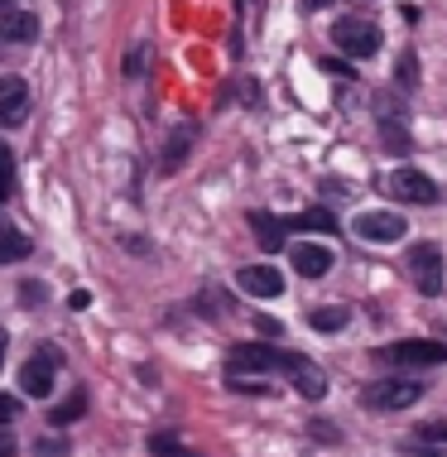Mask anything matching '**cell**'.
Masks as SVG:
<instances>
[{"mask_svg":"<svg viewBox=\"0 0 447 457\" xmlns=\"http://www.w3.org/2000/svg\"><path fill=\"white\" fill-rule=\"evenodd\" d=\"M376 356L385 366H394V370H424V366H443L447 347H443V342H428V337H404V342L380 347Z\"/></svg>","mask_w":447,"mask_h":457,"instance_id":"cell-2","label":"cell"},{"mask_svg":"<svg viewBox=\"0 0 447 457\" xmlns=\"http://www.w3.org/2000/svg\"><path fill=\"white\" fill-rule=\"evenodd\" d=\"M289 231H337V217L327 212V207H308V212H298L284 221Z\"/></svg>","mask_w":447,"mask_h":457,"instance_id":"cell-17","label":"cell"},{"mask_svg":"<svg viewBox=\"0 0 447 457\" xmlns=\"http://www.w3.org/2000/svg\"><path fill=\"white\" fill-rule=\"evenodd\" d=\"M255 328L265 332V337H279V332H284V328L275 323V318H265V313H255Z\"/></svg>","mask_w":447,"mask_h":457,"instance_id":"cell-25","label":"cell"},{"mask_svg":"<svg viewBox=\"0 0 447 457\" xmlns=\"http://www.w3.org/2000/svg\"><path fill=\"white\" fill-rule=\"evenodd\" d=\"M39 39V20L29 10H0V44H34Z\"/></svg>","mask_w":447,"mask_h":457,"instance_id":"cell-12","label":"cell"},{"mask_svg":"<svg viewBox=\"0 0 447 457\" xmlns=\"http://www.w3.org/2000/svg\"><path fill=\"white\" fill-rule=\"evenodd\" d=\"M289 255H294V270H298V275H308V279H322L332 265H337V255H332L322 241H298Z\"/></svg>","mask_w":447,"mask_h":457,"instance_id":"cell-9","label":"cell"},{"mask_svg":"<svg viewBox=\"0 0 447 457\" xmlns=\"http://www.w3.org/2000/svg\"><path fill=\"white\" fill-rule=\"evenodd\" d=\"M394 82H400V87H418V58H414V48H404L400 68H394Z\"/></svg>","mask_w":447,"mask_h":457,"instance_id":"cell-21","label":"cell"},{"mask_svg":"<svg viewBox=\"0 0 447 457\" xmlns=\"http://www.w3.org/2000/svg\"><path fill=\"white\" fill-rule=\"evenodd\" d=\"M418 438H424V443H447V424H424V428H418Z\"/></svg>","mask_w":447,"mask_h":457,"instance_id":"cell-24","label":"cell"},{"mask_svg":"<svg viewBox=\"0 0 447 457\" xmlns=\"http://www.w3.org/2000/svg\"><path fill=\"white\" fill-rule=\"evenodd\" d=\"M385 188L400 197V203H414V207L438 203V183H433L428 174H418V169H394V174L385 179Z\"/></svg>","mask_w":447,"mask_h":457,"instance_id":"cell-6","label":"cell"},{"mask_svg":"<svg viewBox=\"0 0 447 457\" xmlns=\"http://www.w3.org/2000/svg\"><path fill=\"white\" fill-rule=\"evenodd\" d=\"M145 58H149L145 48H135V58H126V72H145Z\"/></svg>","mask_w":447,"mask_h":457,"instance_id":"cell-26","label":"cell"},{"mask_svg":"<svg viewBox=\"0 0 447 457\" xmlns=\"http://www.w3.org/2000/svg\"><path fill=\"white\" fill-rule=\"evenodd\" d=\"M294 390L298 395H308V400H322V395H327V376H322V370L308 361V356H298V366H294Z\"/></svg>","mask_w":447,"mask_h":457,"instance_id":"cell-16","label":"cell"},{"mask_svg":"<svg viewBox=\"0 0 447 457\" xmlns=\"http://www.w3.org/2000/svg\"><path fill=\"white\" fill-rule=\"evenodd\" d=\"M149 448H154V453H188L178 443V434H149Z\"/></svg>","mask_w":447,"mask_h":457,"instance_id":"cell-22","label":"cell"},{"mask_svg":"<svg viewBox=\"0 0 447 457\" xmlns=\"http://www.w3.org/2000/svg\"><path fill=\"white\" fill-rule=\"evenodd\" d=\"M5 347H10V337H5V328H0V366H5Z\"/></svg>","mask_w":447,"mask_h":457,"instance_id":"cell-28","label":"cell"},{"mask_svg":"<svg viewBox=\"0 0 447 457\" xmlns=\"http://www.w3.org/2000/svg\"><path fill=\"white\" fill-rule=\"evenodd\" d=\"M193 140H197V126H193V120H183V126L169 135V145H164V174H178L183 159H188V150H193Z\"/></svg>","mask_w":447,"mask_h":457,"instance_id":"cell-13","label":"cell"},{"mask_svg":"<svg viewBox=\"0 0 447 457\" xmlns=\"http://www.w3.org/2000/svg\"><path fill=\"white\" fill-rule=\"evenodd\" d=\"M361 400L370 404V410H409V404L424 400V386H418V380H409V376H390V380L366 386Z\"/></svg>","mask_w":447,"mask_h":457,"instance_id":"cell-4","label":"cell"},{"mask_svg":"<svg viewBox=\"0 0 447 457\" xmlns=\"http://www.w3.org/2000/svg\"><path fill=\"white\" fill-rule=\"evenodd\" d=\"M332 44H337L346 58H376L380 54V29L361 15H346V20L332 24Z\"/></svg>","mask_w":447,"mask_h":457,"instance_id":"cell-3","label":"cell"},{"mask_svg":"<svg viewBox=\"0 0 447 457\" xmlns=\"http://www.w3.org/2000/svg\"><path fill=\"white\" fill-rule=\"evenodd\" d=\"M15 193V154H10V145L0 140V203Z\"/></svg>","mask_w":447,"mask_h":457,"instance_id":"cell-20","label":"cell"},{"mask_svg":"<svg viewBox=\"0 0 447 457\" xmlns=\"http://www.w3.org/2000/svg\"><path fill=\"white\" fill-rule=\"evenodd\" d=\"M356 237L370 241V245H390V241L409 237V227H404L400 212H361L356 217Z\"/></svg>","mask_w":447,"mask_h":457,"instance_id":"cell-8","label":"cell"},{"mask_svg":"<svg viewBox=\"0 0 447 457\" xmlns=\"http://www.w3.org/2000/svg\"><path fill=\"white\" fill-rule=\"evenodd\" d=\"M20 419V400L15 395H0V424H15Z\"/></svg>","mask_w":447,"mask_h":457,"instance_id":"cell-23","label":"cell"},{"mask_svg":"<svg viewBox=\"0 0 447 457\" xmlns=\"http://www.w3.org/2000/svg\"><path fill=\"white\" fill-rule=\"evenodd\" d=\"M29 251H34V241L24 237V231L15 227V221H5V217H0V265H15V261H24Z\"/></svg>","mask_w":447,"mask_h":457,"instance_id":"cell-14","label":"cell"},{"mask_svg":"<svg viewBox=\"0 0 447 457\" xmlns=\"http://www.w3.org/2000/svg\"><path fill=\"white\" fill-rule=\"evenodd\" d=\"M294 366H298L294 352H275V347H260V342H241V347L227 352V376H265V370L294 376Z\"/></svg>","mask_w":447,"mask_h":457,"instance_id":"cell-1","label":"cell"},{"mask_svg":"<svg viewBox=\"0 0 447 457\" xmlns=\"http://www.w3.org/2000/svg\"><path fill=\"white\" fill-rule=\"evenodd\" d=\"M236 284H241L251 299H275V294H284V275L275 265H245L241 275H236Z\"/></svg>","mask_w":447,"mask_h":457,"instance_id":"cell-11","label":"cell"},{"mask_svg":"<svg viewBox=\"0 0 447 457\" xmlns=\"http://www.w3.org/2000/svg\"><path fill=\"white\" fill-rule=\"evenodd\" d=\"M0 457H15V443H10L5 434H0Z\"/></svg>","mask_w":447,"mask_h":457,"instance_id":"cell-27","label":"cell"},{"mask_svg":"<svg viewBox=\"0 0 447 457\" xmlns=\"http://www.w3.org/2000/svg\"><path fill=\"white\" fill-rule=\"evenodd\" d=\"M87 414V395L82 390H72L63 404H58L54 414H48V428H63V424H72V419H82Z\"/></svg>","mask_w":447,"mask_h":457,"instance_id":"cell-18","label":"cell"},{"mask_svg":"<svg viewBox=\"0 0 447 457\" xmlns=\"http://www.w3.org/2000/svg\"><path fill=\"white\" fill-rule=\"evenodd\" d=\"M308 323H313V332H342L346 328V308H337V303L313 308V313H308Z\"/></svg>","mask_w":447,"mask_h":457,"instance_id":"cell-19","label":"cell"},{"mask_svg":"<svg viewBox=\"0 0 447 457\" xmlns=\"http://www.w3.org/2000/svg\"><path fill=\"white\" fill-rule=\"evenodd\" d=\"M0 5H20V0H0Z\"/></svg>","mask_w":447,"mask_h":457,"instance_id":"cell-30","label":"cell"},{"mask_svg":"<svg viewBox=\"0 0 447 457\" xmlns=\"http://www.w3.org/2000/svg\"><path fill=\"white\" fill-rule=\"evenodd\" d=\"M58 366H63V356H58V347H39L29 356V361L20 366V386L34 395V400H48L54 395V376H58Z\"/></svg>","mask_w":447,"mask_h":457,"instance_id":"cell-5","label":"cell"},{"mask_svg":"<svg viewBox=\"0 0 447 457\" xmlns=\"http://www.w3.org/2000/svg\"><path fill=\"white\" fill-rule=\"evenodd\" d=\"M322 5H332V0H303V10H322Z\"/></svg>","mask_w":447,"mask_h":457,"instance_id":"cell-29","label":"cell"},{"mask_svg":"<svg viewBox=\"0 0 447 457\" xmlns=\"http://www.w3.org/2000/svg\"><path fill=\"white\" fill-rule=\"evenodd\" d=\"M251 227H255V241H260V251H284V237H289V227H284L279 217H269V212H251Z\"/></svg>","mask_w":447,"mask_h":457,"instance_id":"cell-15","label":"cell"},{"mask_svg":"<svg viewBox=\"0 0 447 457\" xmlns=\"http://www.w3.org/2000/svg\"><path fill=\"white\" fill-rule=\"evenodd\" d=\"M24 111H29V82L15 78V72H5V78H0V126H15Z\"/></svg>","mask_w":447,"mask_h":457,"instance_id":"cell-10","label":"cell"},{"mask_svg":"<svg viewBox=\"0 0 447 457\" xmlns=\"http://www.w3.org/2000/svg\"><path fill=\"white\" fill-rule=\"evenodd\" d=\"M409 270H414V284L424 294H438L443 289V255H438V245H433V241L409 245Z\"/></svg>","mask_w":447,"mask_h":457,"instance_id":"cell-7","label":"cell"}]
</instances>
